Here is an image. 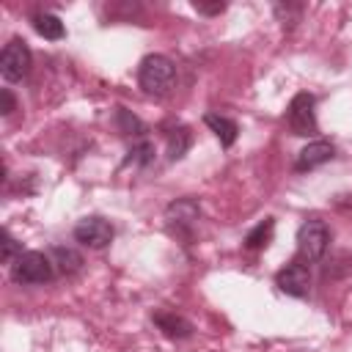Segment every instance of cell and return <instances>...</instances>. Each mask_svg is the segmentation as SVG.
Instances as JSON below:
<instances>
[{
	"instance_id": "obj_18",
	"label": "cell",
	"mask_w": 352,
	"mask_h": 352,
	"mask_svg": "<svg viewBox=\"0 0 352 352\" xmlns=\"http://www.w3.org/2000/svg\"><path fill=\"white\" fill-rule=\"evenodd\" d=\"M16 256H22V245L11 236V231H3V264H11Z\"/></svg>"
},
{
	"instance_id": "obj_19",
	"label": "cell",
	"mask_w": 352,
	"mask_h": 352,
	"mask_svg": "<svg viewBox=\"0 0 352 352\" xmlns=\"http://www.w3.org/2000/svg\"><path fill=\"white\" fill-rule=\"evenodd\" d=\"M14 110H16V99H14L11 88H3V91H0V113H3V116H11Z\"/></svg>"
},
{
	"instance_id": "obj_2",
	"label": "cell",
	"mask_w": 352,
	"mask_h": 352,
	"mask_svg": "<svg viewBox=\"0 0 352 352\" xmlns=\"http://www.w3.org/2000/svg\"><path fill=\"white\" fill-rule=\"evenodd\" d=\"M55 278V261L41 250H25L11 261V280L19 286H41Z\"/></svg>"
},
{
	"instance_id": "obj_7",
	"label": "cell",
	"mask_w": 352,
	"mask_h": 352,
	"mask_svg": "<svg viewBox=\"0 0 352 352\" xmlns=\"http://www.w3.org/2000/svg\"><path fill=\"white\" fill-rule=\"evenodd\" d=\"M113 226L104 220V217H96V214H91V217H82L77 226H74V239L80 242V245H85V248H94V250H102V248H107L110 242H113Z\"/></svg>"
},
{
	"instance_id": "obj_10",
	"label": "cell",
	"mask_w": 352,
	"mask_h": 352,
	"mask_svg": "<svg viewBox=\"0 0 352 352\" xmlns=\"http://www.w3.org/2000/svg\"><path fill=\"white\" fill-rule=\"evenodd\" d=\"M151 319L162 330V336H168L173 341H182V338H190L192 336V322L184 319V316H179L176 311H154Z\"/></svg>"
},
{
	"instance_id": "obj_20",
	"label": "cell",
	"mask_w": 352,
	"mask_h": 352,
	"mask_svg": "<svg viewBox=\"0 0 352 352\" xmlns=\"http://www.w3.org/2000/svg\"><path fill=\"white\" fill-rule=\"evenodd\" d=\"M198 14H223L226 11V3H192Z\"/></svg>"
},
{
	"instance_id": "obj_12",
	"label": "cell",
	"mask_w": 352,
	"mask_h": 352,
	"mask_svg": "<svg viewBox=\"0 0 352 352\" xmlns=\"http://www.w3.org/2000/svg\"><path fill=\"white\" fill-rule=\"evenodd\" d=\"M165 140H168V160L176 162V160H182V157L190 151V146H192V132H190L187 126L176 124V126H168V129H165Z\"/></svg>"
},
{
	"instance_id": "obj_14",
	"label": "cell",
	"mask_w": 352,
	"mask_h": 352,
	"mask_svg": "<svg viewBox=\"0 0 352 352\" xmlns=\"http://www.w3.org/2000/svg\"><path fill=\"white\" fill-rule=\"evenodd\" d=\"M33 28H36L38 36H44L50 41H60L66 36V28H63L60 16H55V14H36L33 16Z\"/></svg>"
},
{
	"instance_id": "obj_8",
	"label": "cell",
	"mask_w": 352,
	"mask_h": 352,
	"mask_svg": "<svg viewBox=\"0 0 352 352\" xmlns=\"http://www.w3.org/2000/svg\"><path fill=\"white\" fill-rule=\"evenodd\" d=\"M275 286L289 294V297H305L308 289H311V270L305 261H289L283 270H278L275 275Z\"/></svg>"
},
{
	"instance_id": "obj_15",
	"label": "cell",
	"mask_w": 352,
	"mask_h": 352,
	"mask_svg": "<svg viewBox=\"0 0 352 352\" xmlns=\"http://www.w3.org/2000/svg\"><path fill=\"white\" fill-rule=\"evenodd\" d=\"M154 157H157L154 143H151L148 138H140V140H135V143L129 146L124 165H138V168H146V165H151V162H154Z\"/></svg>"
},
{
	"instance_id": "obj_6",
	"label": "cell",
	"mask_w": 352,
	"mask_h": 352,
	"mask_svg": "<svg viewBox=\"0 0 352 352\" xmlns=\"http://www.w3.org/2000/svg\"><path fill=\"white\" fill-rule=\"evenodd\" d=\"M198 217H201V206H198V201H192V198H179V201H173V204L165 209L168 231H170L173 236H182V239H190V236H192V226H195Z\"/></svg>"
},
{
	"instance_id": "obj_13",
	"label": "cell",
	"mask_w": 352,
	"mask_h": 352,
	"mask_svg": "<svg viewBox=\"0 0 352 352\" xmlns=\"http://www.w3.org/2000/svg\"><path fill=\"white\" fill-rule=\"evenodd\" d=\"M272 234H275V220H272V217H264L261 223H256V226L245 234L242 245H245L248 250H261V248H267V245L272 242Z\"/></svg>"
},
{
	"instance_id": "obj_5",
	"label": "cell",
	"mask_w": 352,
	"mask_h": 352,
	"mask_svg": "<svg viewBox=\"0 0 352 352\" xmlns=\"http://www.w3.org/2000/svg\"><path fill=\"white\" fill-rule=\"evenodd\" d=\"M30 47L22 38H11L0 52V74L6 82H16L30 72Z\"/></svg>"
},
{
	"instance_id": "obj_1",
	"label": "cell",
	"mask_w": 352,
	"mask_h": 352,
	"mask_svg": "<svg viewBox=\"0 0 352 352\" xmlns=\"http://www.w3.org/2000/svg\"><path fill=\"white\" fill-rule=\"evenodd\" d=\"M176 82V66L170 58L154 52L146 55L138 66V85L148 94V96H168L170 88Z\"/></svg>"
},
{
	"instance_id": "obj_4",
	"label": "cell",
	"mask_w": 352,
	"mask_h": 352,
	"mask_svg": "<svg viewBox=\"0 0 352 352\" xmlns=\"http://www.w3.org/2000/svg\"><path fill=\"white\" fill-rule=\"evenodd\" d=\"M330 248V228L324 220H305L300 228H297V253L305 258V261H319Z\"/></svg>"
},
{
	"instance_id": "obj_9",
	"label": "cell",
	"mask_w": 352,
	"mask_h": 352,
	"mask_svg": "<svg viewBox=\"0 0 352 352\" xmlns=\"http://www.w3.org/2000/svg\"><path fill=\"white\" fill-rule=\"evenodd\" d=\"M333 157H336V146H333L330 140H314V143H308V146L297 154V160H294V170H300V173L314 170V168L330 162Z\"/></svg>"
},
{
	"instance_id": "obj_16",
	"label": "cell",
	"mask_w": 352,
	"mask_h": 352,
	"mask_svg": "<svg viewBox=\"0 0 352 352\" xmlns=\"http://www.w3.org/2000/svg\"><path fill=\"white\" fill-rule=\"evenodd\" d=\"M52 258H55L60 275H74V272H80V267H82V256H80L74 248L58 245V248H52Z\"/></svg>"
},
{
	"instance_id": "obj_17",
	"label": "cell",
	"mask_w": 352,
	"mask_h": 352,
	"mask_svg": "<svg viewBox=\"0 0 352 352\" xmlns=\"http://www.w3.org/2000/svg\"><path fill=\"white\" fill-rule=\"evenodd\" d=\"M116 121H118V132H121V135H132L135 140H140L143 132H146L143 121H140L138 116H132L126 107H116Z\"/></svg>"
},
{
	"instance_id": "obj_3",
	"label": "cell",
	"mask_w": 352,
	"mask_h": 352,
	"mask_svg": "<svg viewBox=\"0 0 352 352\" xmlns=\"http://www.w3.org/2000/svg\"><path fill=\"white\" fill-rule=\"evenodd\" d=\"M316 99L308 94V91H300L292 96L289 107H286V124L294 135L300 138H311L319 132V124H316Z\"/></svg>"
},
{
	"instance_id": "obj_11",
	"label": "cell",
	"mask_w": 352,
	"mask_h": 352,
	"mask_svg": "<svg viewBox=\"0 0 352 352\" xmlns=\"http://www.w3.org/2000/svg\"><path fill=\"white\" fill-rule=\"evenodd\" d=\"M204 124L214 132V138L220 140L223 148H231L236 143V138H239V124L234 118L223 116V113H206L204 116Z\"/></svg>"
}]
</instances>
